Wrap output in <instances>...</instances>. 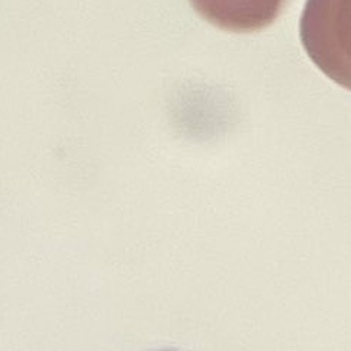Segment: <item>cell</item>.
Here are the masks:
<instances>
[{
  "label": "cell",
  "instance_id": "7a4b0ae2",
  "mask_svg": "<svg viewBox=\"0 0 351 351\" xmlns=\"http://www.w3.org/2000/svg\"><path fill=\"white\" fill-rule=\"evenodd\" d=\"M191 3L217 28L248 34L270 27L280 16L287 0H191Z\"/></svg>",
  "mask_w": 351,
  "mask_h": 351
},
{
  "label": "cell",
  "instance_id": "6da1fadb",
  "mask_svg": "<svg viewBox=\"0 0 351 351\" xmlns=\"http://www.w3.org/2000/svg\"><path fill=\"white\" fill-rule=\"evenodd\" d=\"M350 0H308L300 40L312 61L350 89Z\"/></svg>",
  "mask_w": 351,
  "mask_h": 351
}]
</instances>
